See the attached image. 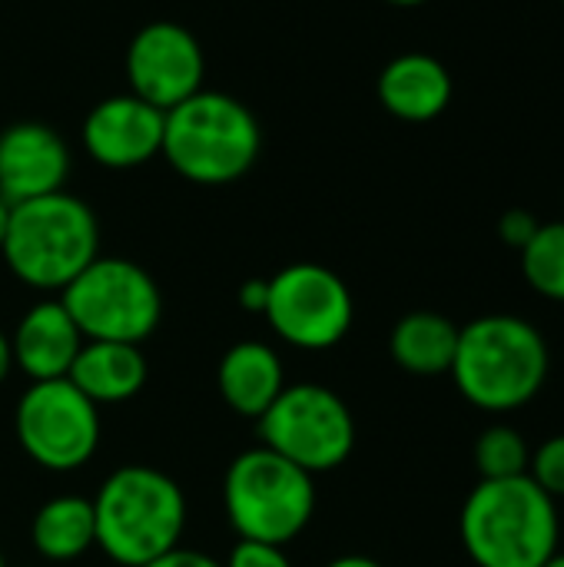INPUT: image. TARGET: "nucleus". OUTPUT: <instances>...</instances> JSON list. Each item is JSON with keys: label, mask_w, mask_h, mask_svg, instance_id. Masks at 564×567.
I'll use <instances>...</instances> for the list:
<instances>
[{"label": "nucleus", "mask_w": 564, "mask_h": 567, "mask_svg": "<svg viewBox=\"0 0 564 567\" xmlns=\"http://www.w3.org/2000/svg\"><path fill=\"white\" fill-rule=\"evenodd\" d=\"M529 478L548 495V498H564V435L545 439L529 462Z\"/></svg>", "instance_id": "obj_22"}, {"label": "nucleus", "mask_w": 564, "mask_h": 567, "mask_svg": "<svg viewBox=\"0 0 564 567\" xmlns=\"http://www.w3.org/2000/svg\"><path fill=\"white\" fill-rule=\"evenodd\" d=\"M83 336L63 302H37L23 312L17 322V332L10 339L13 365L30 382H53L66 379L76 352L83 349Z\"/></svg>", "instance_id": "obj_14"}, {"label": "nucleus", "mask_w": 564, "mask_h": 567, "mask_svg": "<svg viewBox=\"0 0 564 567\" xmlns=\"http://www.w3.org/2000/svg\"><path fill=\"white\" fill-rule=\"evenodd\" d=\"M20 449L47 472H76L100 449V409L70 382H33L13 415Z\"/></svg>", "instance_id": "obj_9"}, {"label": "nucleus", "mask_w": 564, "mask_h": 567, "mask_svg": "<svg viewBox=\"0 0 564 567\" xmlns=\"http://www.w3.org/2000/svg\"><path fill=\"white\" fill-rule=\"evenodd\" d=\"M542 567H564V555H562V551H558L555 558H548V561H545V565H542Z\"/></svg>", "instance_id": "obj_31"}, {"label": "nucleus", "mask_w": 564, "mask_h": 567, "mask_svg": "<svg viewBox=\"0 0 564 567\" xmlns=\"http://www.w3.org/2000/svg\"><path fill=\"white\" fill-rule=\"evenodd\" d=\"M70 176V150L47 123H13L0 133V199L10 206L60 193Z\"/></svg>", "instance_id": "obj_13"}, {"label": "nucleus", "mask_w": 564, "mask_h": 567, "mask_svg": "<svg viewBox=\"0 0 564 567\" xmlns=\"http://www.w3.org/2000/svg\"><path fill=\"white\" fill-rule=\"evenodd\" d=\"M223 505L239 542L286 548L312 522L316 485L309 472L259 445L229 462L223 478Z\"/></svg>", "instance_id": "obj_6"}, {"label": "nucleus", "mask_w": 564, "mask_h": 567, "mask_svg": "<svg viewBox=\"0 0 564 567\" xmlns=\"http://www.w3.org/2000/svg\"><path fill=\"white\" fill-rule=\"evenodd\" d=\"M143 567H223L216 558H209V555H203V551H186V548H173V551H166L163 558H156V561H150V565Z\"/></svg>", "instance_id": "obj_25"}, {"label": "nucleus", "mask_w": 564, "mask_h": 567, "mask_svg": "<svg viewBox=\"0 0 564 567\" xmlns=\"http://www.w3.org/2000/svg\"><path fill=\"white\" fill-rule=\"evenodd\" d=\"M459 535L475 567H542L558 555L562 522L529 475L479 482L459 515Z\"/></svg>", "instance_id": "obj_2"}, {"label": "nucleus", "mask_w": 564, "mask_h": 567, "mask_svg": "<svg viewBox=\"0 0 564 567\" xmlns=\"http://www.w3.org/2000/svg\"><path fill=\"white\" fill-rule=\"evenodd\" d=\"M266 299H269V279H246L239 286V306L246 312H266Z\"/></svg>", "instance_id": "obj_26"}, {"label": "nucleus", "mask_w": 564, "mask_h": 567, "mask_svg": "<svg viewBox=\"0 0 564 567\" xmlns=\"http://www.w3.org/2000/svg\"><path fill=\"white\" fill-rule=\"evenodd\" d=\"M326 567H382V565H379V561H372V558H366V555H346V558L329 561Z\"/></svg>", "instance_id": "obj_28"}, {"label": "nucleus", "mask_w": 564, "mask_h": 567, "mask_svg": "<svg viewBox=\"0 0 564 567\" xmlns=\"http://www.w3.org/2000/svg\"><path fill=\"white\" fill-rule=\"evenodd\" d=\"M552 349L522 316H482L459 329L449 375L462 399L489 415L525 409L548 382Z\"/></svg>", "instance_id": "obj_1"}, {"label": "nucleus", "mask_w": 564, "mask_h": 567, "mask_svg": "<svg viewBox=\"0 0 564 567\" xmlns=\"http://www.w3.org/2000/svg\"><path fill=\"white\" fill-rule=\"evenodd\" d=\"M389 3H396V7H422L429 0H389Z\"/></svg>", "instance_id": "obj_30"}, {"label": "nucleus", "mask_w": 564, "mask_h": 567, "mask_svg": "<svg viewBox=\"0 0 564 567\" xmlns=\"http://www.w3.org/2000/svg\"><path fill=\"white\" fill-rule=\"evenodd\" d=\"M532 449L512 425H489L475 442V468L482 482H502L529 475Z\"/></svg>", "instance_id": "obj_21"}, {"label": "nucleus", "mask_w": 564, "mask_h": 567, "mask_svg": "<svg viewBox=\"0 0 564 567\" xmlns=\"http://www.w3.org/2000/svg\"><path fill=\"white\" fill-rule=\"evenodd\" d=\"M263 133L253 110L216 90H199L163 116L166 163L196 186H226L243 179L259 159Z\"/></svg>", "instance_id": "obj_4"}, {"label": "nucleus", "mask_w": 564, "mask_h": 567, "mask_svg": "<svg viewBox=\"0 0 564 567\" xmlns=\"http://www.w3.org/2000/svg\"><path fill=\"white\" fill-rule=\"evenodd\" d=\"M96 548L123 567H143L180 548L186 532L183 488L150 465L116 468L96 492Z\"/></svg>", "instance_id": "obj_3"}, {"label": "nucleus", "mask_w": 564, "mask_h": 567, "mask_svg": "<svg viewBox=\"0 0 564 567\" xmlns=\"http://www.w3.org/2000/svg\"><path fill=\"white\" fill-rule=\"evenodd\" d=\"M10 369H13V349H10V339L0 329V382L10 375Z\"/></svg>", "instance_id": "obj_27"}, {"label": "nucleus", "mask_w": 564, "mask_h": 567, "mask_svg": "<svg viewBox=\"0 0 564 567\" xmlns=\"http://www.w3.org/2000/svg\"><path fill=\"white\" fill-rule=\"evenodd\" d=\"M216 385L223 402L236 415L259 419L286 389V372L279 355L266 342H236L219 359Z\"/></svg>", "instance_id": "obj_16"}, {"label": "nucleus", "mask_w": 564, "mask_h": 567, "mask_svg": "<svg viewBox=\"0 0 564 567\" xmlns=\"http://www.w3.org/2000/svg\"><path fill=\"white\" fill-rule=\"evenodd\" d=\"M30 538L40 558L47 561H73L96 545L93 502L80 495L50 498L30 525Z\"/></svg>", "instance_id": "obj_19"}, {"label": "nucleus", "mask_w": 564, "mask_h": 567, "mask_svg": "<svg viewBox=\"0 0 564 567\" xmlns=\"http://www.w3.org/2000/svg\"><path fill=\"white\" fill-rule=\"evenodd\" d=\"M256 422L263 445L309 475L346 465L356 449V419L349 405L316 382L286 385Z\"/></svg>", "instance_id": "obj_8"}, {"label": "nucleus", "mask_w": 564, "mask_h": 567, "mask_svg": "<svg viewBox=\"0 0 564 567\" xmlns=\"http://www.w3.org/2000/svg\"><path fill=\"white\" fill-rule=\"evenodd\" d=\"M123 73L133 96L166 113L203 90L206 56L199 40L183 23L153 20L133 33L123 56Z\"/></svg>", "instance_id": "obj_11"}, {"label": "nucleus", "mask_w": 564, "mask_h": 567, "mask_svg": "<svg viewBox=\"0 0 564 567\" xmlns=\"http://www.w3.org/2000/svg\"><path fill=\"white\" fill-rule=\"evenodd\" d=\"M66 379L100 409L133 399L146 385V359L140 346L83 342Z\"/></svg>", "instance_id": "obj_17"}, {"label": "nucleus", "mask_w": 564, "mask_h": 567, "mask_svg": "<svg viewBox=\"0 0 564 567\" xmlns=\"http://www.w3.org/2000/svg\"><path fill=\"white\" fill-rule=\"evenodd\" d=\"M0 252L23 286L63 292L100 256V226L83 199L60 189L10 206Z\"/></svg>", "instance_id": "obj_5"}, {"label": "nucleus", "mask_w": 564, "mask_h": 567, "mask_svg": "<svg viewBox=\"0 0 564 567\" xmlns=\"http://www.w3.org/2000/svg\"><path fill=\"white\" fill-rule=\"evenodd\" d=\"M273 332L306 352L339 346L356 319L349 286L319 262H293L269 279V299L263 312Z\"/></svg>", "instance_id": "obj_10"}, {"label": "nucleus", "mask_w": 564, "mask_h": 567, "mask_svg": "<svg viewBox=\"0 0 564 567\" xmlns=\"http://www.w3.org/2000/svg\"><path fill=\"white\" fill-rule=\"evenodd\" d=\"M0 567H7V565H3V551H0Z\"/></svg>", "instance_id": "obj_32"}, {"label": "nucleus", "mask_w": 564, "mask_h": 567, "mask_svg": "<svg viewBox=\"0 0 564 567\" xmlns=\"http://www.w3.org/2000/svg\"><path fill=\"white\" fill-rule=\"evenodd\" d=\"M376 93L396 120L429 123L452 103V73L432 53H399L382 66Z\"/></svg>", "instance_id": "obj_15"}, {"label": "nucleus", "mask_w": 564, "mask_h": 567, "mask_svg": "<svg viewBox=\"0 0 564 567\" xmlns=\"http://www.w3.org/2000/svg\"><path fill=\"white\" fill-rule=\"evenodd\" d=\"M459 349V326L439 312H409L389 336V352L399 369L412 375H442L452 369Z\"/></svg>", "instance_id": "obj_18"}, {"label": "nucleus", "mask_w": 564, "mask_h": 567, "mask_svg": "<svg viewBox=\"0 0 564 567\" xmlns=\"http://www.w3.org/2000/svg\"><path fill=\"white\" fill-rule=\"evenodd\" d=\"M562 7H564V0H562Z\"/></svg>", "instance_id": "obj_33"}, {"label": "nucleus", "mask_w": 564, "mask_h": 567, "mask_svg": "<svg viewBox=\"0 0 564 567\" xmlns=\"http://www.w3.org/2000/svg\"><path fill=\"white\" fill-rule=\"evenodd\" d=\"M223 567H293L286 551L279 545H263V542H239L229 551V561Z\"/></svg>", "instance_id": "obj_23"}, {"label": "nucleus", "mask_w": 564, "mask_h": 567, "mask_svg": "<svg viewBox=\"0 0 564 567\" xmlns=\"http://www.w3.org/2000/svg\"><path fill=\"white\" fill-rule=\"evenodd\" d=\"M7 226H10V203H7V199H0V246H3Z\"/></svg>", "instance_id": "obj_29"}, {"label": "nucleus", "mask_w": 564, "mask_h": 567, "mask_svg": "<svg viewBox=\"0 0 564 567\" xmlns=\"http://www.w3.org/2000/svg\"><path fill=\"white\" fill-rule=\"evenodd\" d=\"M60 302L86 342L140 346L163 319V292L156 279L120 256H96L60 292Z\"/></svg>", "instance_id": "obj_7"}, {"label": "nucleus", "mask_w": 564, "mask_h": 567, "mask_svg": "<svg viewBox=\"0 0 564 567\" xmlns=\"http://www.w3.org/2000/svg\"><path fill=\"white\" fill-rule=\"evenodd\" d=\"M539 226H542V223H539L529 209H509V213L499 219V236H502L505 246H512V249L522 252V249L535 239Z\"/></svg>", "instance_id": "obj_24"}, {"label": "nucleus", "mask_w": 564, "mask_h": 567, "mask_svg": "<svg viewBox=\"0 0 564 567\" xmlns=\"http://www.w3.org/2000/svg\"><path fill=\"white\" fill-rule=\"evenodd\" d=\"M522 272L539 296L564 302V219L539 226L535 239L522 249Z\"/></svg>", "instance_id": "obj_20"}, {"label": "nucleus", "mask_w": 564, "mask_h": 567, "mask_svg": "<svg viewBox=\"0 0 564 567\" xmlns=\"http://www.w3.org/2000/svg\"><path fill=\"white\" fill-rule=\"evenodd\" d=\"M163 110L126 93L100 100L83 120V150L106 169H133L163 150Z\"/></svg>", "instance_id": "obj_12"}]
</instances>
